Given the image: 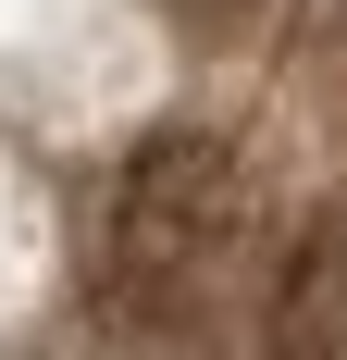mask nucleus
Segmentation results:
<instances>
[{"instance_id": "obj_1", "label": "nucleus", "mask_w": 347, "mask_h": 360, "mask_svg": "<svg viewBox=\"0 0 347 360\" xmlns=\"http://www.w3.org/2000/svg\"><path fill=\"white\" fill-rule=\"evenodd\" d=\"M285 360H347V224L298 261V286H285Z\"/></svg>"}]
</instances>
